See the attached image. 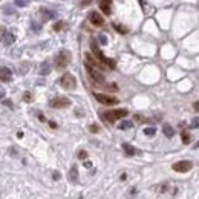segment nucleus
Returning a JSON list of instances; mask_svg holds the SVG:
<instances>
[{
  "instance_id": "20e7f679",
  "label": "nucleus",
  "mask_w": 199,
  "mask_h": 199,
  "mask_svg": "<svg viewBox=\"0 0 199 199\" xmlns=\"http://www.w3.org/2000/svg\"><path fill=\"white\" fill-rule=\"evenodd\" d=\"M124 117H127V110L126 109H117V110L103 114V118L106 119L107 122H115L117 119H121V118H124Z\"/></svg>"
},
{
  "instance_id": "f03ea898",
  "label": "nucleus",
  "mask_w": 199,
  "mask_h": 199,
  "mask_svg": "<svg viewBox=\"0 0 199 199\" xmlns=\"http://www.w3.org/2000/svg\"><path fill=\"white\" fill-rule=\"evenodd\" d=\"M86 71H87L89 77L92 78V81L95 83V86H98V84L104 83V75L101 74V71H100V69H97V68H93V66H90V64H87V63H86Z\"/></svg>"
},
{
  "instance_id": "4be33fe9",
  "label": "nucleus",
  "mask_w": 199,
  "mask_h": 199,
  "mask_svg": "<svg viewBox=\"0 0 199 199\" xmlns=\"http://www.w3.org/2000/svg\"><path fill=\"white\" fill-rule=\"evenodd\" d=\"M63 28H64V22H57L54 25V31H61Z\"/></svg>"
},
{
  "instance_id": "473e14b6",
  "label": "nucleus",
  "mask_w": 199,
  "mask_h": 199,
  "mask_svg": "<svg viewBox=\"0 0 199 199\" xmlns=\"http://www.w3.org/2000/svg\"><path fill=\"white\" fill-rule=\"evenodd\" d=\"M84 165H86V167H87V168H89V167H90V165H92V164H90V162H89V161H86V162H84Z\"/></svg>"
},
{
  "instance_id": "1a4fd4ad",
  "label": "nucleus",
  "mask_w": 199,
  "mask_h": 199,
  "mask_svg": "<svg viewBox=\"0 0 199 199\" xmlns=\"http://www.w3.org/2000/svg\"><path fill=\"white\" fill-rule=\"evenodd\" d=\"M89 20H90V23L93 25V26H103L104 25V19L98 14V12H90L89 14Z\"/></svg>"
},
{
  "instance_id": "aec40b11",
  "label": "nucleus",
  "mask_w": 199,
  "mask_h": 199,
  "mask_svg": "<svg viewBox=\"0 0 199 199\" xmlns=\"http://www.w3.org/2000/svg\"><path fill=\"white\" fill-rule=\"evenodd\" d=\"M181 138H182V143H184V144H189V143H190V135H189V132H182V133H181Z\"/></svg>"
},
{
  "instance_id": "5701e85b",
  "label": "nucleus",
  "mask_w": 199,
  "mask_h": 199,
  "mask_svg": "<svg viewBox=\"0 0 199 199\" xmlns=\"http://www.w3.org/2000/svg\"><path fill=\"white\" fill-rule=\"evenodd\" d=\"M114 28H115V29H118V32H121V34H126V32H127V29H126L124 26L118 25V23H114Z\"/></svg>"
},
{
  "instance_id": "dca6fc26",
  "label": "nucleus",
  "mask_w": 199,
  "mask_h": 199,
  "mask_svg": "<svg viewBox=\"0 0 199 199\" xmlns=\"http://www.w3.org/2000/svg\"><path fill=\"white\" fill-rule=\"evenodd\" d=\"M130 127H133V122H132V121H121L118 124L119 130H127V129H130Z\"/></svg>"
},
{
  "instance_id": "f8f14e48",
  "label": "nucleus",
  "mask_w": 199,
  "mask_h": 199,
  "mask_svg": "<svg viewBox=\"0 0 199 199\" xmlns=\"http://www.w3.org/2000/svg\"><path fill=\"white\" fill-rule=\"evenodd\" d=\"M100 8H101V11H103L106 15H109V14L112 12V8H110V0H101Z\"/></svg>"
},
{
  "instance_id": "9b49d317",
  "label": "nucleus",
  "mask_w": 199,
  "mask_h": 199,
  "mask_svg": "<svg viewBox=\"0 0 199 199\" xmlns=\"http://www.w3.org/2000/svg\"><path fill=\"white\" fill-rule=\"evenodd\" d=\"M2 41H3V44H6V46H9V44H12V43L15 41V35H14L12 32H9V31H6V32L3 34V39H2Z\"/></svg>"
},
{
  "instance_id": "393cba45",
  "label": "nucleus",
  "mask_w": 199,
  "mask_h": 199,
  "mask_svg": "<svg viewBox=\"0 0 199 199\" xmlns=\"http://www.w3.org/2000/svg\"><path fill=\"white\" fill-rule=\"evenodd\" d=\"M190 127H192V129H198L199 127V118L193 119V121H192V124H190Z\"/></svg>"
},
{
  "instance_id": "423d86ee",
  "label": "nucleus",
  "mask_w": 199,
  "mask_h": 199,
  "mask_svg": "<svg viewBox=\"0 0 199 199\" xmlns=\"http://www.w3.org/2000/svg\"><path fill=\"white\" fill-rule=\"evenodd\" d=\"M193 168V162L192 161H178L173 164V170L178 173H187Z\"/></svg>"
},
{
  "instance_id": "f257e3e1",
  "label": "nucleus",
  "mask_w": 199,
  "mask_h": 199,
  "mask_svg": "<svg viewBox=\"0 0 199 199\" xmlns=\"http://www.w3.org/2000/svg\"><path fill=\"white\" fill-rule=\"evenodd\" d=\"M69 61H71V54H69L68 51H61V52L55 57V68H57L58 71H63L64 68H68Z\"/></svg>"
},
{
  "instance_id": "6ab92c4d",
  "label": "nucleus",
  "mask_w": 199,
  "mask_h": 199,
  "mask_svg": "<svg viewBox=\"0 0 199 199\" xmlns=\"http://www.w3.org/2000/svg\"><path fill=\"white\" fill-rule=\"evenodd\" d=\"M156 133V129L155 127H146L144 129V135H147V136H153Z\"/></svg>"
},
{
  "instance_id": "6e6552de",
  "label": "nucleus",
  "mask_w": 199,
  "mask_h": 199,
  "mask_svg": "<svg viewBox=\"0 0 199 199\" xmlns=\"http://www.w3.org/2000/svg\"><path fill=\"white\" fill-rule=\"evenodd\" d=\"M49 104H51V107H54V109H63V107L71 106V100L66 98V97H57V98L51 100Z\"/></svg>"
},
{
  "instance_id": "7ed1b4c3",
  "label": "nucleus",
  "mask_w": 199,
  "mask_h": 199,
  "mask_svg": "<svg viewBox=\"0 0 199 199\" xmlns=\"http://www.w3.org/2000/svg\"><path fill=\"white\" fill-rule=\"evenodd\" d=\"M90 48H92V51H93V54H95V58H97V60H100L103 64L109 66L110 69H114V68H115V63H114L112 60H109V58H106V57L103 55V52L98 49V46H97V43H95V41H92V43H90Z\"/></svg>"
},
{
  "instance_id": "412c9836",
  "label": "nucleus",
  "mask_w": 199,
  "mask_h": 199,
  "mask_svg": "<svg viewBox=\"0 0 199 199\" xmlns=\"http://www.w3.org/2000/svg\"><path fill=\"white\" fill-rule=\"evenodd\" d=\"M31 0H15V6H20V8H25V6H28V3H29Z\"/></svg>"
},
{
  "instance_id": "4468645a",
  "label": "nucleus",
  "mask_w": 199,
  "mask_h": 199,
  "mask_svg": "<svg viewBox=\"0 0 199 199\" xmlns=\"http://www.w3.org/2000/svg\"><path fill=\"white\" fill-rule=\"evenodd\" d=\"M40 14L43 15V19H44V20H51V19H54V17H55V12H54V11H49V9H44V8H41V9H40Z\"/></svg>"
},
{
  "instance_id": "bb28decb",
  "label": "nucleus",
  "mask_w": 199,
  "mask_h": 199,
  "mask_svg": "<svg viewBox=\"0 0 199 199\" xmlns=\"http://www.w3.org/2000/svg\"><path fill=\"white\" fill-rule=\"evenodd\" d=\"M89 130H90V132H93V133H97V132L100 130V127H98L97 124H92V126L89 127Z\"/></svg>"
},
{
  "instance_id": "f704fd0d",
  "label": "nucleus",
  "mask_w": 199,
  "mask_h": 199,
  "mask_svg": "<svg viewBox=\"0 0 199 199\" xmlns=\"http://www.w3.org/2000/svg\"><path fill=\"white\" fill-rule=\"evenodd\" d=\"M195 149H199V141L196 143V144H195Z\"/></svg>"
},
{
  "instance_id": "72a5a7b5",
  "label": "nucleus",
  "mask_w": 199,
  "mask_h": 199,
  "mask_svg": "<svg viewBox=\"0 0 199 199\" xmlns=\"http://www.w3.org/2000/svg\"><path fill=\"white\" fill-rule=\"evenodd\" d=\"M3 97H5V93H3V92H2V90H0V100H2V98H3Z\"/></svg>"
},
{
  "instance_id": "c756f323",
  "label": "nucleus",
  "mask_w": 199,
  "mask_h": 199,
  "mask_svg": "<svg viewBox=\"0 0 199 199\" xmlns=\"http://www.w3.org/2000/svg\"><path fill=\"white\" fill-rule=\"evenodd\" d=\"M31 100H32V95H31L29 92H26V93H25V101H31Z\"/></svg>"
},
{
  "instance_id": "a878e982",
  "label": "nucleus",
  "mask_w": 199,
  "mask_h": 199,
  "mask_svg": "<svg viewBox=\"0 0 199 199\" xmlns=\"http://www.w3.org/2000/svg\"><path fill=\"white\" fill-rule=\"evenodd\" d=\"M78 158L80 159H86V158H87V152H84V150H80V152H78Z\"/></svg>"
},
{
  "instance_id": "b1692460",
  "label": "nucleus",
  "mask_w": 199,
  "mask_h": 199,
  "mask_svg": "<svg viewBox=\"0 0 199 199\" xmlns=\"http://www.w3.org/2000/svg\"><path fill=\"white\" fill-rule=\"evenodd\" d=\"M31 28H32V29H34L35 32H39V31H40V28H41V26H40V25H39V23H37V22H31Z\"/></svg>"
},
{
  "instance_id": "f3484780",
  "label": "nucleus",
  "mask_w": 199,
  "mask_h": 199,
  "mask_svg": "<svg viewBox=\"0 0 199 199\" xmlns=\"http://www.w3.org/2000/svg\"><path fill=\"white\" fill-rule=\"evenodd\" d=\"M51 72V64L48 63V61H44L43 64H41V69H40V74L41 75H48Z\"/></svg>"
},
{
  "instance_id": "2f4dec72",
  "label": "nucleus",
  "mask_w": 199,
  "mask_h": 199,
  "mask_svg": "<svg viewBox=\"0 0 199 199\" xmlns=\"http://www.w3.org/2000/svg\"><path fill=\"white\" fill-rule=\"evenodd\" d=\"M193 107H195V110H198L199 112V101H196V103L193 104Z\"/></svg>"
},
{
  "instance_id": "c85d7f7f",
  "label": "nucleus",
  "mask_w": 199,
  "mask_h": 199,
  "mask_svg": "<svg viewBox=\"0 0 199 199\" xmlns=\"http://www.w3.org/2000/svg\"><path fill=\"white\" fill-rule=\"evenodd\" d=\"M98 39H100V41H101V44H106V43H107V39H106V35H103V34H101Z\"/></svg>"
},
{
  "instance_id": "39448f33",
  "label": "nucleus",
  "mask_w": 199,
  "mask_h": 199,
  "mask_svg": "<svg viewBox=\"0 0 199 199\" xmlns=\"http://www.w3.org/2000/svg\"><path fill=\"white\" fill-rule=\"evenodd\" d=\"M60 84H61L63 89L72 90V89H75V86H77V80H75V77H74L72 74H64V75L60 78Z\"/></svg>"
},
{
  "instance_id": "7c9ffc66",
  "label": "nucleus",
  "mask_w": 199,
  "mask_h": 199,
  "mask_svg": "<svg viewBox=\"0 0 199 199\" xmlns=\"http://www.w3.org/2000/svg\"><path fill=\"white\" fill-rule=\"evenodd\" d=\"M52 178H54V179H60V173H58V172H55V173L52 175Z\"/></svg>"
},
{
  "instance_id": "ddd939ff",
  "label": "nucleus",
  "mask_w": 199,
  "mask_h": 199,
  "mask_svg": "<svg viewBox=\"0 0 199 199\" xmlns=\"http://www.w3.org/2000/svg\"><path fill=\"white\" fill-rule=\"evenodd\" d=\"M122 149H124L126 155H129V156H133V155H136V153H138V150H136L133 146L127 144V143H124V144H122Z\"/></svg>"
},
{
  "instance_id": "2eb2a0df",
  "label": "nucleus",
  "mask_w": 199,
  "mask_h": 199,
  "mask_svg": "<svg viewBox=\"0 0 199 199\" xmlns=\"http://www.w3.org/2000/svg\"><path fill=\"white\" fill-rule=\"evenodd\" d=\"M69 179L72 182H77L78 181V168H77V165H72V168L69 172Z\"/></svg>"
},
{
  "instance_id": "0eeeda50",
  "label": "nucleus",
  "mask_w": 199,
  "mask_h": 199,
  "mask_svg": "<svg viewBox=\"0 0 199 199\" xmlns=\"http://www.w3.org/2000/svg\"><path fill=\"white\" fill-rule=\"evenodd\" d=\"M95 98H97V101H100L101 104H106V106L118 104L117 97H110V95H106V93H95Z\"/></svg>"
},
{
  "instance_id": "9d476101",
  "label": "nucleus",
  "mask_w": 199,
  "mask_h": 199,
  "mask_svg": "<svg viewBox=\"0 0 199 199\" xmlns=\"http://www.w3.org/2000/svg\"><path fill=\"white\" fill-rule=\"evenodd\" d=\"M11 80H12V72H11V69L0 66V81L6 83V81H11Z\"/></svg>"
},
{
  "instance_id": "cd10ccee",
  "label": "nucleus",
  "mask_w": 199,
  "mask_h": 199,
  "mask_svg": "<svg viewBox=\"0 0 199 199\" xmlns=\"http://www.w3.org/2000/svg\"><path fill=\"white\" fill-rule=\"evenodd\" d=\"M15 9L14 8H5V14H14Z\"/></svg>"
},
{
  "instance_id": "a211bd4d",
  "label": "nucleus",
  "mask_w": 199,
  "mask_h": 199,
  "mask_svg": "<svg viewBox=\"0 0 199 199\" xmlns=\"http://www.w3.org/2000/svg\"><path fill=\"white\" fill-rule=\"evenodd\" d=\"M162 130H164V135H165L167 138H172V136L175 135V130H173V129H172L168 124H165V126L162 127Z\"/></svg>"
}]
</instances>
